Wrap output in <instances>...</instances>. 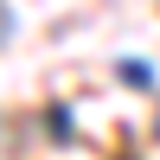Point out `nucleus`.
Returning a JSON list of instances; mask_svg holds the SVG:
<instances>
[]
</instances>
